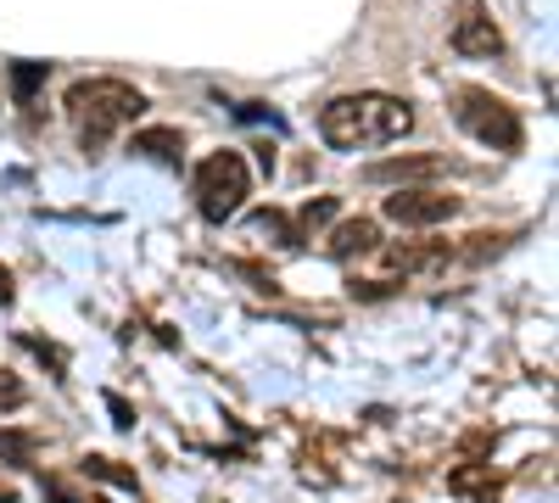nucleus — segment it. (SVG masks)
I'll use <instances>...</instances> for the list:
<instances>
[{"label":"nucleus","mask_w":559,"mask_h":503,"mask_svg":"<svg viewBox=\"0 0 559 503\" xmlns=\"http://www.w3.org/2000/svg\"><path fill=\"white\" fill-rule=\"evenodd\" d=\"M134 152H152V157H163V163H179L185 141H179L174 129H146V134H134Z\"/></svg>","instance_id":"obj_9"},{"label":"nucleus","mask_w":559,"mask_h":503,"mask_svg":"<svg viewBox=\"0 0 559 503\" xmlns=\"http://www.w3.org/2000/svg\"><path fill=\"white\" fill-rule=\"evenodd\" d=\"M0 503H17V487H7V481H0Z\"/></svg>","instance_id":"obj_16"},{"label":"nucleus","mask_w":559,"mask_h":503,"mask_svg":"<svg viewBox=\"0 0 559 503\" xmlns=\"http://www.w3.org/2000/svg\"><path fill=\"white\" fill-rule=\"evenodd\" d=\"M448 39H453L459 57H498V51H503V34H498V23H492L487 12H464Z\"/></svg>","instance_id":"obj_6"},{"label":"nucleus","mask_w":559,"mask_h":503,"mask_svg":"<svg viewBox=\"0 0 559 503\" xmlns=\"http://www.w3.org/2000/svg\"><path fill=\"white\" fill-rule=\"evenodd\" d=\"M336 213V196H319V202H308L297 218H302V230H313V224H324V218H331Z\"/></svg>","instance_id":"obj_14"},{"label":"nucleus","mask_w":559,"mask_h":503,"mask_svg":"<svg viewBox=\"0 0 559 503\" xmlns=\"http://www.w3.org/2000/svg\"><path fill=\"white\" fill-rule=\"evenodd\" d=\"M7 302H12V274L0 268V308H7Z\"/></svg>","instance_id":"obj_15"},{"label":"nucleus","mask_w":559,"mask_h":503,"mask_svg":"<svg viewBox=\"0 0 559 503\" xmlns=\"http://www.w3.org/2000/svg\"><path fill=\"white\" fill-rule=\"evenodd\" d=\"M23 403H28V386L0 370V415H12V408H23Z\"/></svg>","instance_id":"obj_13"},{"label":"nucleus","mask_w":559,"mask_h":503,"mask_svg":"<svg viewBox=\"0 0 559 503\" xmlns=\"http://www.w3.org/2000/svg\"><path fill=\"white\" fill-rule=\"evenodd\" d=\"M34 436L28 431H0V459H12V465H34Z\"/></svg>","instance_id":"obj_11"},{"label":"nucleus","mask_w":559,"mask_h":503,"mask_svg":"<svg viewBox=\"0 0 559 503\" xmlns=\"http://www.w3.org/2000/svg\"><path fill=\"white\" fill-rule=\"evenodd\" d=\"M381 247V224L376 218H347L331 230V241H324V252L331 258H353V252H376Z\"/></svg>","instance_id":"obj_7"},{"label":"nucleus","mask_w":559,"mask_h":503,"mask_svg":"<svg viewBox=\"0 0 559 503\" xmlns=\"http://www.w3.org/2000/svg\"><path fill=\"white\" fill-rule=\"evenodd\" d=\"M191 191H197V213H202L207 224L236 218V213L247 207V196H252L247 157H241V152H213V157H202Z\"/></svg>","instance_id":"obj_3"},{"label":"nucleus","mask_w":559,"mask_h":503,"mask_svg":"<svg viewBox=\"0 0 559 503\" xmlns=\"http://www.w3.org/2000/svg\"><path fill=\"white\" fill-rule=\"evenodd\" d=\"M381 213L392 224H403V230H431V224H448L459 213V196H448V191H397V196H386Z\"/></svg>","instance_id":"obj_5"},{"label":"nucleus","mask_w":559,"mask_h":503,"mask_svg":"<svg viewBox=\"0 0 559 503\" xmlns=\"http://www.w3.org/2000/svg\"><path fill=\"white\" fill-rule=\"evenodd\" d=\"M140 112H146V96H140L134 84H123V79H79L68 89V118L79 129L84 152H102L112 134L123 123H134Z\"/></svg>","instance_id":"obj_2"},{"label":"nucleus","mask_w":559,"mask_h":503,"mask_svg":"<svg viewBox=\"0 0 559 503\" xmlns=\"http://www.w3.org/2000/svg\"><path fill=\"white\" fill-rule=\"evenodd\" d=\"M453 112H459V123L471 129L481 146H492V152H521V141H526L515 107L498 101V96H487V89H464Z\"/></svg>","instance_id":"obj_4"},{"label":"nucleus","mask_w":559,"mask_h":503,"mask_svg":"<svg viewBox=\"0 0 559 503\" xmlns=\"http://www.w3.org/2000/svg\"><path fill=\"white\" fill-rule=\"evenodd\" d=\"M448 168V157H386V163H376V168H369V179H381V185H397V179H403V185H408V179H437Z\"/></svg>","instance_id":"obj_8"},{"label":"nucleus","mask_w":559,"mask_h":503,"mask_svg":"<svg viewBox=\"0 0 559 503\" xmlns=\"http://www.w3.org/2000/svg\"><path fill=\"white\" fill-rule=\"evenodd\" d=\"M414 129V107L403 96H381V89H358V96H336L319 112V134L331 152H358V146H392Z\"/></svg>","instance_id":"obj_1"},{"label":"nucleus","mask_w":559,"mask_h":503,"mask_svg":"<svg viewBox=\"0 0 559 503\" xmlns=\"http://www.w3.org/2000/svg\"><path fill=\"white\" fill-rule=\"evenodd\" d=\"M386 258H392L397 268H426V263H442L448 247H392Z\"/></svg>","instance_id":"obj_12"},{"label":"nucleus","mask_w":559,"mask_h":503,"mask_svg":"<svg viewBox=\"0 0 559 503\" xmlns=\"http://www.w3.org/2000/svg\"><path fill=\"white\" fill-rule=\"evenodd\" d=\"M90 503H107V498H90Z\"/></svg>","instance_id":"obj_17"},{"label":"nucleus","mask_w":559,"mask_h":503,"mask_svg":"<svg viewBox=\"0 0 559 503\" xmlns=\"http://www.w3.org/2000/svg\"><path fill=\"white\" fill-rule=\"evenodd\" d=\"M84 476L112 481V487H134V470H123L118 459H102V453H90V459H84Z\"/></svg>","instance_id":"obj_10"}]
</instances>
